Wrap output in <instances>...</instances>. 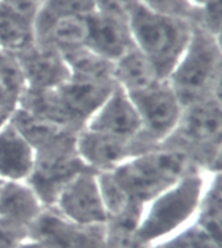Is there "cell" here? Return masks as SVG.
Masks as SVG:
<instances>
[{"label":"cell","instance_id":"obj_1","mask_svg":"<svg viewBox=\"0 0 222 248\" xmlns=\"http://www.w3.org/2000/svg\"><path fill=\"white\" fill-rule=\"evenodd\" d=\"M209 173L195 169L145 204L135 232L141 248L168 239L194 222Z\"/></svg>","mask_w":222,"mask_h":248},{"label":"cell","instance_id":"obj_2","mask_svg":"<svg viewBox=\"0 0 222 248\" xmlns=\"http://www.w3.org/2000/svg\"><path fill=\"white\" fill-rule=\"evenodd\" d=\"M195 169L200 168L183 151L159 146L130 157L111 174L134 203L144 207Z\"/></svg>","mask_w":222,"mask_h":248},{"label":"cell","instance_id":"obj_3","mask_svg":"<svg viewBox=\"0 0 222 248\" xmlns=\"http://www.w3.org/2000/svg\"><path fill=\"white\" fill-rule=\"evenodd\" d=\"M221 38L194 25L185 52L166 78L182 106L221 95Z\"/></svg>","mask_w":222,"mask_h":248},{"label":"cell","instance_id":"obj_4","mask_svg":"<svg viewBox=\"0 0 222 248\" xmlns=\"http://www.w3.org/2000/svg\"><path fill=\"white\" fill-rule=\"evenodd\" d=\"M192 28L191 21L159 15L142 4L129 18L134 46L154 64L162 79L169 77L185 52Z\"/></svg>","mask_w":222,"mask_h":248},{"label":"cell","instance_id":"obj_5","mask_svg":"<svg viewBox=\"0 0 222 248\" xmlns=\"http://www.w3.org/2000/svg\"><path fill=\"white\" fill-rule=\"evenodd\" d=\"M222 134L221 95L183 107L177 127L161 146L183 151L204 171L220 169Z\"/></svg>","mask_w":222,"mask_h":248},{"label":"cell","instance_id":"obj_6","mask_svg":"<svg viewBox=\"0 0 222 248\" xmlns=\"http://www.w3.org/2000/svg\"><path fill=\"white\" fill-rule=\"evenodd\" d=\"M77 134L35 151L34 165L26 182L46 208L53 207L63 188L76 175L89 169L76 148Z\"/></svg>","mask_w":222,"mask_h":248},{"label":"cell","instance_id":"obj_7","mask_svg":"<svg viewBox=\"0 0 222 248\" xmlns=\"http://www.w3.org/2000/svg\"><path fill=\"white\" fill-rule=\"evenodd\" d=\"M127 95L141 122L138 143L144 151L161 146L174 133L183 110L168 79H161L147 89Z\"/></svg>","mask_w":222,"mask_h":248},{"label":"cell","instance_id":"obj_8","mask_svg":"<svg viewBox=\"0 0 222 248\" xmlns=\"http://www.w3.org/2000/svg\"><path fill=\"white\" fill-rule=\"evenodd\" d=\"M51 208L78 226L104 225L108 220L97 173L91 169L76 175L63 188Z\"/></svg>","mask_w":222,"mask_h":248},{"label":"cell","instance_id":"obj_9","mask_svg":"<svg viewBox=\"0 0 222 248\" xmlns=\"http://www.w3.org/2000/svg\"><path fill=\"white\" fill-rule=\"evenodd\" d=\"M76 148L83 164L95 173L113 170L130 157L144 152L137 139L125 140L85 127L76 137Z\"/></svg>","mask_w":222,"mask_h":248},{"label":"cell","instance_id":"obj_10","mask_svg":"<svg viewBox=\"0 0 222 248\" xmlns=\"http://www.w3.org/2000/svg\"><path fill=\"white\" fill-rule=\"evenodd\" d=\"M25 81V90L47 91L61 86L70 78L63 53L51 46L36 43L15 55Z\"/></svg>","mask_w":222,"mask_h":248},{"label":"cell","instance_id":"obj_11","mask_svg":"<svg viewBox=\"0 0 222 248\" xmlns=\"http://www.w3.org/2000/svg\"><path fill=\"white\" fill-rule=\"evenodd\" d=\"M83 127L114 138L134 140L141 131V122L127 93L114 85L108 98L86 121Z\"/></svg>","mask_w":222,"mask_h":248},{"label":"cell","instance_id":"obj_12","mask_svg":"<svg viewBox=\"0 0 222 248\" xmlns=\"http://www.w3.org/2000/svg\"><path fill=\"white\" fill-rule=\"evenodd\" d=\"M85 46L107 60L117 61L134 47L129 22L95 11L87 16Z\"/></svg>","mask_w":222,"mask_h":248},{"label":"cell","instance_id":"obj_13","mask_svg":"<svg viewBox=\"0 0 222 248\" xmlns=\"http://www.w3.org/2000/svg\"><path fill=\"white\" fill-rule=\"evenodd\" d=\"M114 85V82L70 77L53 91L69 114L83 127L86 121L108 98Z\"/></svg>","mask_w":222,"mask_h":248},{"label":"cell","instance_id":"obj_14","mask_svg":"<svg viewBox=\"0 0 222 248\" xmlns=\"http://www.w3.org/2000/svg\"><path fill=\"white\" fill-rule=\"evenodd\" d=\"M36 43L51 46L59 51L85 46L87 16H48L38 13L34 20Z\"/></svg>","mask_w":222,"mask_h":248},{"label":"cell","instance_id":"obj_15","mask_svg":"<svg viewBox=\"0 0 222 248\" xmlns=\"http://www.w3.org/2000/svg\"><path fill=\"white\" fill-rule=\"evenodd\" d=\"M34 159L35 151L12 122L0 125V181H26Z\"/></svg>","mask_w":222,"mask_h":248},{"label":"cell","instance_id":"obj_16","mask_svg":"<svg viewBox=\"0 0 222 248\" xmlns=\"http://www.w3.org/2000/svg\"><path fill=\"white\" fill-rule=\"evenodd\" d=\"M45 208L26 181H0V218L29 228Z\"/></svg>","mask_w":222,"mask_h":248},{"label":"cell","instance_id":"obj_17","mask_svg":"<svg viewBox=\"0 0 222 248\" xmlns=\"http://www.w3.org/2000/svg\"><path fill=\"white\" fill-rule=\"evenodd\" d=\"M161 79L154 64L135 46L114 61L113 81L127 94L147 89Z\"/></svg>","mask_w":222,"mask_h":248},{"label":"cell","instance_id":"obj_18","mask_svg":"<svg viewBox=\"0 0 222 248\" xmlns=\"http://www.w3.org/2000/svg\"><path fill=\"white\" fill-rule=\"evenodd\" d=\"M9 121L12 122L13 126L26 139V142L34 148V151L45 148L49 144H53L61 139L78 133L61 126L56 122L49 121L47 118L28 112L20 107L15 109Z\"/></svg>","mask_w":222,"mask_h":248},{"label":"cell","instance_id":"obj_19","mask_svg":"<svg viewBox=\"0 0 222 248\" xmlns=\"http://www.w3.org/2000/svg\"><path fill=\"white\" fill-rule=\"evenodd\" d=\"M194 224L217 243L222 240L221 170L210 171L199 202Z\"/></svg>","mask_w":222,"mask_h":248},{"label":"cell","instance_id":"obj_20","mask_svg":"<svg viewBox=\"0 0 222 248\" xmlns=\"http://www.w3.org/2000/svg\"><path fill=\"white\" fill-rule=\"evenodd\" d=\"M35 42L34 21L0 3V51L18 55Z\"/></svg>","mask_w":222,"mask_h":248},{"label":"cell","instance_id":"obj_21","mask_svg":"<svg viewBox=\"0 0 222 248\" xmlns=\"http://www.w3.org/2000/svg\"><path fill=\"white\" fill-rule=\"evenodd\" d=\"M65 62L70 70V77L93 79V81L114 82V62L99 56L86 46L61 51Z\"/></svg>","mask_w":222,"mask_h":248},{"label":"cell","instance_id":"obj_22","mask_svg":"<svg viewBox=\"0 0 222 248\" xmlns=\"http://www.w3.org/2000/svg\"><path fill=\"white\" fill-rule=\"evenodd\" d=\"M25 89L24 76L16 56L0 51V100L16 109Z\"/></svg>","mask_w":222,"mask_h":248},{"label":"cell","instance_id":"obj_23","mask_svg":"<svg viewBox=\"0 0 222 248\" xmlns=\"http://www.w3.org/2000/svg\"><path fill=\"white\" fill-rule=\"evenodd\" d=\"M152 246L156 248H221V243L206 235L194 222L168 239Z\"/></svg>","mask_w":222,"mask_h":248},{"label":"cell","instance_id":"obj_24","mask_svg":"<svg viewBox=\"0 0 222 248\" xmlns=\"http://www.w3.org/2000/svg\"><path fill=\"white\" fill-rule=\"evenodd\" d=\"M222 3L221 0H204L195 7L192 24L206 33L221 38Z\"/></svg>","mask_w":222,"mask_h":248},{"label":"cell","instance_id":"obj_25","mask_svg":"<svg viewBox=\"0 0 222 248\" xmlns=\"http://www.w3.org/2000/svg\"><path fill=\"white\" fill-rule=\"evenodd\" d=\"M139 4L159 15L185 18L191 22L195 15L192 0H139Z\"/></svg>","mask_w":222,"mask_h":248},{"label":"cell","instance_id":"obj_26","mask_svg":"<svg viewBox=\"0 0 222 248\" xmlns=\"http://www.w3.org/2000/svg\"><path fill=\"white\" fill-rule=\"evenodd\" d=\"M41 12L48 16H89L95 12V0H46Z\"/></svg>","mask_w":222,"mask_h":248},{"label":"cell","instance_id":"obj_27","mask_svg":"<svg viewBox=\"0 0 222 248\" xmlns=\"http://www.w3.org/2000/svg\"><path fill=\"white\" fill-rule=\"evenodd\" d=\"M70 248H109L105 224L93 226L77 225Z\"/></svg>","mask_w":222,"mask_h":248},{"label":"cell","instance_id":"obj_28","mask_svg":"<svg viewBox=\"0 0 222 248\" xmlns=\"http://www.w3.org/2000/svg\"><path fill=\"white\" fill-rule=\"evenodd\" d=\"M138 4L139 0H95V11L129 22L130 15Z\"/></svg>","mask_w":222,"mask_h":248},{"label":"cell","instance_id":"obj_29","mask_svg":"<svg viewBox=\"0 0 222 248\" xmlns=\"http://www.w3.org/2000/svg\"><path fill=\"white\" fill-rule=\"evenodd\" d=\"M29 239V228L0 218V248H20Z\"/></svg>","mask_w":222,"mask_h":248},{"label":"cell","instance_id":"obj_30","mask_svg":"<svg viewBox=\"0 0 222 248\" xmlns=\"http://www.w3.org/2000/svg\"><path fill=\"white\" fill-rule=\"evenodd\" d=\"M1 4L7 5L15 12L20 13L29 20L34 21L43 8L46 0H0Z\"/></svg>","mask_w":222,"mask_h":248},{"label":"cell","instance_id":"obj_31","mask_svg":"<svg viewBox=\"0 0 222 248\" xmlns=\"http://www.w3.org/2000/svg\"><path fill=\"white\" fill-rule=\"evenodd\" d=\"M20 248H51L48 246H46V244L41 243V242H36V240L32 239H28L25 242Z\"/></svg>","mask_w":222,"mask_h":248},{"label":"cell","instance_id":"obj_32","mask_svg":"<svg viewBox=\"0 0 222 248\" xmlns=\"http://www.w3.org/2000/svg\"><path fill=\"white\" fill-rule=\"evenodd\" d=\"M202 1H204V0H192V3H194L195 7H196V5H198V4H200Z\"/></svg>","mask_w":222,"mask_h":248}]
</instances>
